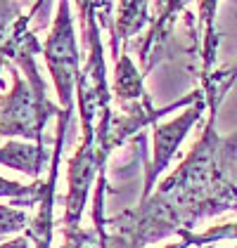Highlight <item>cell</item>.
<instances>
[{
	"instance_id": "1",
	"label": "cell",
	"mask_w": 237,
	"mask_h": 248,
	"mask_svg": "<svg viewBox=\"0 0 237 248\" xmlns=\"http://www.w3.org/2000/svg\"><path fill=\"white\" fill-rule=\"evenodd\" d=\"M12 78H15L12 93L0 97V135L24 137L26 142L36 140V144L43 147L45 121L52 114H57V109L50 102H40L31 90V85L17 71H12Z\"/></svg>"
},
{
	"instance_id": "2",
	"label": "cell",
	"mask_w": 237,
	"mask_h": 248,
	"mask_svg": "<svg viewBox=\"0 0 237 248\" xmlns=\"http://www.w3.org/2000/svg\"><path fill=\"white\" fill-rule=\"evenodd\" d=\"M43 55L55 80L62 111L71 114V95L74 85L79 83V55H76V38L69 17V5H59V15L55 19L52 33L43 47Z\"/></svg>"
},
{
	"instance_id": "3",
	"label": "cell",
	"mask_w": 237,
	"mask_h": 248,
	"mask_svg": "<svg viewBox=\"0 0 237 248\" xmlns=\"http://www.w3.org/2000/svg\"><path fill=\"white\" fill-rule=\"evenodd\" d=\"M199 116H202V102H199L197 107L187 109L183 116H178L176 121H171V123L159 125L157 128V133H154V161H152V166H150V170H147L145 191H142V201H145V199H150V189H152V185H154L157 175L169 166V161H171V156L176 154L178 144L183 142V137L187 135V130L192 128V123L197 121Z\"/></svg>"
},
{
	"instance_id": "4",
	"label": "cell",
	"mask_w": 237,
	"mask_h": 248,
	"mask_svg": "<svg viewBox=\"0 0 237 248\" xmlns=\"http://www.w3.org/2000/svg\"><path fill=\"white\" fill-rule=\"evenodd\" d=\"M45 147L40 144H31V142H17V140H10L7 144L0 147V166H7V168H15L21 170L31 177H38L43 166H45Z\"/></svg>"
},
{
	"instance_id": "5",
	"label": "cell",
	"mask_w": 237,
	"mask_h": 248,
	"mask_svg": "<svg viewBox=\"0 0 237 248\" xmlns=\"http://www.w3.org/2000/svg\"><path fill=\"white\" fill-rule=\"evenodd\" d=\"M114 93L121 99H135L140 97L142 90V76L135 71V66L131 64V59L123 57L117 66V80H114Z\"/></svg>"
},
{
	"instance_id": "6",
	"label": "cell",
	"mask_w": 237,
	"mask_h": 248,
	"mask_svg": "<svg viewBox=\"0 0 237 248\" xmlns=\"http://www.w3.org/2000/svg\"><path fill=\"white\" fill-rule=\"evenodd\" d=\"M48 194V185H34V187H24L19 182H10L5 177H0V196L5 199H15L17 206H34L45 199Z\"/></svg>"
},
{
	"instance_id": "7",
	"label": "cell",
	"mask_w": 237,
	"mask_h": 248,
	"mask_svg": "<svg viewBox=\"0 0 237 248\" xmlns=\"http://www.w3.org/2000/svg\"><path fill=\"white\" fill-rule=\"evenodd\" d=\"M118 10H121V15H118L117 38H128L147 24V5H142V2H126Z\"/></svg>"
},
{
	"instance_id": "8",
	"label": "cell",
	"mask_w": 237,
	"mask_h": 248,
	"mask_svg": "<svg viewBox=\"0 0 237 248\" xmlns=\"http://www.w3.org/2000/svg\"><path fill=\"white\" fill-rule=\"evenodd\" d=\"M29 215L19 208H7V206H0V236L5 234H15L29 225Z\"/></svg>"
},
{
	"instance_id": "9",
	"label": "cell",
	"mask_w": 237,
	"mask_h": 248,
	"mask_svg": "<svg viewBox=\"0 0 237 248\" xmlns=\"http://www.w3.org/2000/svg\"><path fill=\"white\" fill-rule=\"evenodd\" d=\"M0 248H29V241H26V239H15V241L0 244Z\"/></svg>"
},
{
	"instance_id": "10",
	"label": "cell",
	"mask_w": 237,
	"mask_h": 248,
	"mask_svg": "<svg viewBox=\"0 0 237 248\" xmlns=\"http://www.w3.org/2000/svg\"><path fill=\"white\" fill-rule=\"evenodd\" d=\"M187 246V244H185V241H180V244H171V246H164V248H185Z\"/></svg>"
},
{
	"instance_id": "11",
	"label": "cell",
	"mask_w": 237,
	"mask_h": 248,
	"mask_svg": "<svg viewBox=\"0 0 237 248\" xmlns=\"http://www.w3.org/2000/svg\"><path fill=\"white\" fill-rule=\"evenodd\" d=\"M2 64H5V59L0 57V71H2ZM0 88H2V78H0Z\"/></svg>"
}]
</instances>
